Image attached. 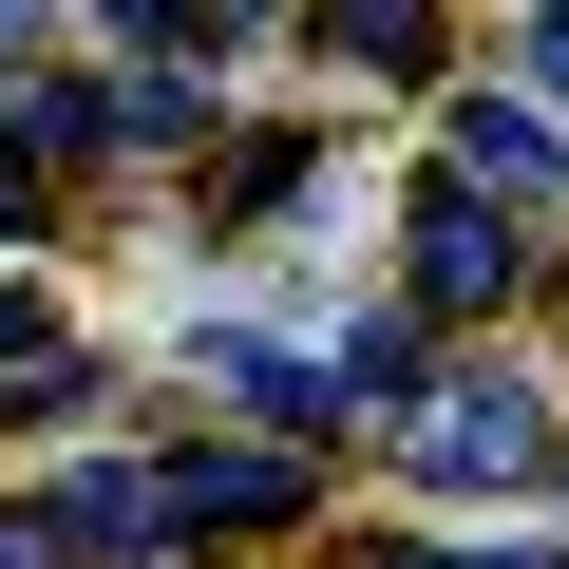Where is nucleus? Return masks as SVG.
<instances>
[{"label": "nucleus", "instance_id": "obj_6", "mask_svg": "<svg viewBox=\"0 0 569 569\" xmlns=\"http://www.w3.org/2000/svg\"><path fill=\"white\" fill-rule=\"evenodd\" d=\"M323 58H361V77H418V58H437V20H418V0H361V20H323Z\"/></svg>", "mask_w": 569, "mask_h": 569}, {"label": "nucleus", "instance_id": "obj_10", "mask_svg": "<svg viewBox=\"0 0 569 569\" xmlns=\"http://www.w3.org/2000/svg\"><path fill=\"white\" fill-rule=\"evenodd\" d=\"M531 77H550V96H569V20H550V39H531Z\"/></svg>", "mask_w": 569, "mask_h": 569}, {"label": "nucleus", "instance_id": "obj_3", "mask_svg": "<svg viewBox=\"0 0 569 569\" xmlns=\"http://www.w3.org/2000/svg\"><path fill=\"white\" fill-rule=\"evenodd\" d=\"M171 531H305V456H171Z\"/></svg>", "mask_w": 569, "mask_h": 569}, {"label": "nucleus", "instance_id": "obj_8", "mask_svg": "<svg viewBox=\"0 0 569 569\" xmlns=\"http://www.w3.org/2000/svg\"><path fill=\"white\" fill-rule=\"evenodd\" d=\"M20 228H39V171H20V152H0V247H20Z\"/></svg>", "mask_w": 569, "mask_h": 569}, {"label": "nucleus", "instance_id": "obj_9", "mask_svg": "<svg viewBox=\"0 0 569 569\" xmlns=\"http://www.w3.org/2000/svg\"><path fill=\"white\" fill-rule=\"evenodd\" d=\"M0 569H58V531H39V512H0Z\"/></svg>", "mask_w": 569, "mask_h": 569}, {"label": "nucleus", "instance_id": "obj_4", "mask_svg": "<svg viewBox=\"0 0 569 569\" xmlns=\"http://www.w3.org/2000/svg\"><path fill=\"white\" fill-rule=\"evenodd\" d=\"M456 190H493V209L550 190V114L531 96H456Z\"/></svg>", "mask_w": 569, "mask_h": 569}, {"label": "nucleus", "instance_id": "obj_7", "mask_svg": "<svg viewBox=\"0 0 569 569\" xmlns=\"http://www.w3.org/2000/svg\"><path fill=\"white\" fill-rule=\"evenodd\" d=\"M361 569H569V550H361Z\"/></svg>", "mask_w": 569, "mask_h": 569}, {"label": "nucleus", "instance_id": "obj_1", "mask_svg": "<svg viewBox=\"0 0 569 569\" xmlns=\"http://www.w3.org/2000/svg\"><path fill=\"white\" fill-rule=\"evenodd\" d=\"M399 456H418V493H512V475L550 456V399H531V380H456V399L399 418Z\"/></svg>", "mask_w": 569, "mask_h": 569}, {"label": "nucleus", "instance_id": "obj_2", "mask_svg": "<svg viewBox=\"0 0 569 569\" xmlns=\"http://www.w3.org/2000/svg\"><path fill=\"white\" fill-rule=\"evenodd\" d=\"M399 266H418V305H512V284H531V228H512L493 190H418Z\"/></svg>", "mask_w": 569, "mask_h": 569}, {"label": "nucleus", "instance_id": "obj_5", "mask_svg": "<svg viewBox=\"0 0 569 569\" xmlns=\"http://www.w3.org/2000/svg\"><path fill=\"white\" fill-rule=\"evenodd\" d=\"M39 531H58V550H171V493H152V475H58Z\"/></svg>", "mask_w": 569, "mask_h": 569}]
</instances>
